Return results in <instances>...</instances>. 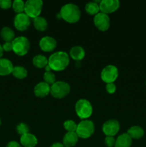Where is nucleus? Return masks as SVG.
Wrapping results in <instances>:
<instances>
[{
	"mask_svg": "<svg viewBox=\"0 0 146 147\" xmlns=\"http://www.w3.org/2000/svg\"><path fill=\"white\" fill-rule=\"evenodd\" d=\"M40 47L43 51L52 52L57 47V41L53 37L45 36L40 40Z\"/></svg>",
	"mask_w": 146,
	"mask_h": 147,
	"instance_id": "nucleus-13",
	"label": "nucleus"
},
{
	"mask_svg": "<svg viewBox=\"0 0 146 147\" xmlns=\"http://www.w3.org/2000/svg\"><path fill=\"white\" fill-rule=\"evenodd\" d=\"M85 11L90 15H96L100 11V6L95 1H90L85 5Z\"/></svg>",
	"mask_w": 146,
	"mask_h": 147,
	"instance_id": "nucleus-25",
	"label": "nucleus"
},
{
	"mask_svg": "<svg viewBox=\"0 0 146 147\" xmlns=\"http://www.w3.org/2000/svg\"><path fill=\"white\" fill-rule=\"evenodd\" d=\"M94 24L100 31H106L110 25V20L108 15L102 12H99L94 17Z\"/></svg>",
	"mask_w": 146,
	"mask_h": 147,
	"instance_id": "nucleus-9",
	"label": "nucleus"
},
{
	"mask_svg": "<svg viewBox=\"0 0 146 147\" xmlns=\"http://www.w3.org/2000/svg\"><path fill=\"white\" fill-rule=\"evenodd\" d=\"M120 123L117 120L110 119L104 122L102 126V131L107 136H114L120 130Z\"/></svg>",
	"mask_w": 146,
	"mask_h": 147,
	"instance_id": "nucleus-11",
	"label": "nucleus"
},
{
	"mask_svg": "<svg viewBox=\"0 0 146 147\" xmlns=\"http://www.w3.org/2000/svg\"><path fill=\"white\" fill-rule=\"evenodd\" d=\"M24 5H25V3L22 0H15L12 2L11 7H13V9L16 13L20 14L24 11Z\"/></svg>",
	"mask_w": 146,
	"mask_h": 147,
	"instance_id": "nucleus-26",
	"label": "nucleus"
},
{
	"mask_svg": "<svg viewBox=\"0 0 146 147\" xmlns=\"http://www.w3.org/2000/svg\"><path fill=\"white\" fill-rule=\"evenodd\" d=\"M106 90L110 94H113L116 90V86L114 83H107L106 85Z\"/></svg>",
	"mask_w": 146,
	"mask_h": 147,
	"instance_id": "nucleus-32",
	"label": "nucleus"
},
{
	"mask_svg": "<svg viewBox=\"0 0 146 147\" xmlns=\"http://www.w3.org/2000/svg\"><path fill=\"white\" fill-rule=\"evenodd\" d=\"M32 63L38 68H43L48 65V59L42 55H37L33 58Z\"/></svg>",
	"mask_w": 146,
	"mask_h": 147,
	"instance_id": "nucleus-23",
	"label": "nucleus"
},
{
	"mask_svg": "<svg viewBox=\"0 0 146 147\" xmlns=\"http://www.w3.org/2000/svg\"><path fill=\"white\" fill-rule=\"evenodd\" d=\"M132 145V139L126 134L120 135L115 140V147H130Z\"/></svg>",
	"mask_w": 146,
	"mask_h": 147,
	"instance_id": "nucleus-18",
	"label": "nucleus"
},
{
	"mask_svg": "<svg viewBox=\"0 0 146 147\" xmlns=\"http://www.w3.org/2000/svg\"><path fill=\"white\" fill-rule=\"evenodd\" d=\"M70 86L64 81H56L50 86V93L56 98H62L69 94Z\"/></svg>",
	"mask_w": 146,
	"mask_h": 147,
	"instance_id": "nucleus-6",
	"label": "nucleus"
},
{
	"mask_svg": "<svg viewBox=\"0 0 146 147\" xmlns=\"http://www.w3.org/2000/svg\"><path fill=\"white\" fill-rule=\"evenodd\" d=\"M127 134L130 136L132 139H139L142 138L144 135V130L140 126H134L127 130Z\"/></svg>",
	"mask_w": 146,
	"mask_h": 147,
	"instance_id": "nucleus-20",
	"label": "nucleus"
},
{
	"mask_svg": "<svg viewBox=\"0 0 146 147\" xmlns=\"http://www.w3.org/2000/svg\"><path fill=\"white\" fill-rule=\"evenodd\" d=\"M78 138L76 132H67L63 138V145L65 147L75 146L78 142Z\"/></svg>",
	"mask_w": 146,
	"mask_h": 147,
	"instance_id": "nucleus-17",
	"label": "nucleus"
},
{
	"mask_svg": "<svg viewBox=\"0 0 146 147\" xmlns=\"http://www.w3.org/2000/svg\"><path fill=\"white\" fill-rule=\"evenodd\" d=\"M12 6L11 0H0V7L3 9H7Z\"/></svg>",
	"mask_w": 146,
	"mask_h": 147,
	"instance_id": "nucleus-30",
	"label": "nucleus"
},
{
	"mask_svg": "<svg viewBox=\"0 0 146 147\" xmlns=\"http://www.w3.org/2000/svg\"><path fill=\"white\" fill-rule=\"evenodd\" d=\"M1 119H0V126H1Z\"/></svg>",
	"mask_w": 146,
	"mask_h": 147,
	"instance_id": "nucleus-38",
	"label": "nucleus"
},
{
	"mask_svg": "<svg viewBox=\"0 0 146 147\" xmlns=\"http://www.w3.org/2000/svg\"><path fill=\"white\" fill-rule=\"evenodd\" d=\"M3 54H4V50H3L2 46L0 44V58H1V57L3 56Z\"/></svg>",
	"mask_w": 146,
	"mask_h": 147,
	"instance_id": "nucleus-36",
	"label": "nucleus"
},
{
	"mask_svg": "<svg viewBox=\"0 0 146 147\" xmlns=\"http://www.w3.org/2000/svg\"><path fill=\"white\" fill-rule=\"evenodd\" d=\"M33 22H34V27L37 30L41 32L45 31L47 28V26H48L47 20L43 17H41V16H39V17L34 18Z\"/></svg>",
	"mask_w": 146,
	"mask_h": 147,
	"instance_id": "nucleus-22",
	"label": "nucleus"
},
{
	"mask_svg": "<svg viewBox=\"0 0 146 147\" xmlns=\"http://www.w3.org/2000/svg\"><path fill=\"white\" fill-rule=\"evenodd\" d=\"M70 58L67 53L58 51L53 53L48 59V65L51 70L54 71H62L68 66Z\"/></svg>",
	"mask_w": 146,
	"mask_h": 147,
	"instance_id": "nucleus-1",
	"label": "nucleus"
},
{
	"mask_svg": "<svg viewBox=\"0 0 146 147\" xmlns=\"http://www.w3.org/2000/svg\"><path fill=\"white\" fill-rule=\"evenodd\" d=\"M34 94L37 97L44 98L48 96L50 93V85L46 83L45 82H40L37 83L34 88Z\"/></svg>",
	"mask_w": 146,
	"mask_h": 147,
	"instance_id": "nucleus-14",
	"label": "nucleus"
},
{
	"mask_svg": "<svg viewBox=\"0 0 146 147\" xmlns=\"http://www.w3.org/2000/svg\"><path fill=\"white\" fill-rule=\"evenodd\" d=\"M70 55L72 59L77 60V61H80L84 57L85 51L81 46H74V47H72L70 50Z\"/></svg>",
	"mask_w": 146,
	"mask_h": 147,
	"instance_id": "nucleus-19",
	"label": "nucleus"
},
{
	"mask_svg": "<svg viewBox=\"0 0 146 147\" xmlns=\"http://www.w3.org/2000/svg\"><path fill=\"white\" fill-rule=\"evenodd\" d=\"M27 70L22 66H16L13 68L11 74L13 76L18 79H24L27 76Z\"/></svg>",
	"mask_w": 146,
	"mask_h": 147,
	"instance_id": "nucleus-24",
	"label": "nucleus"
},
{
	"mask_svg": "<svg viewBox=\"0 0 146 147\" xmlns=\"http://www.w3.org/2000/svg\"><path fill=\"white\" fill-rule=\"evenodd\" d=\"M43 78H44V82H45L46 83L49 85H52L53 83H54L56 82V77L55 75L53 73L50 72H45L44 73V76H43Z\"/></svg>",
	"mask_w": 146,
	"mask_h": 147,
	"instance_id": "nucleus-27",
	"label": "nucleus"
},
{
	"mask_svg": "<svg viewBox=\"0 0 146 147\" xmlns=\"http://www.w3.org/2000/svg\"><path fill=\"white\" fill-rule=\"evenodd\" d=\"M50 147H65V146L61 143H54Z\"/></svg>",
	"mask_w": 146,
	"mask_h": 147,
	"instance_id": "nucleus-35",
	"label": "nucleus"
},
{
	"mask_svg": "<svg viewBox=\"0 0 146 147\" xmlns=\"http://www.w3.org/2000/svg\"><path fill=\"white\" fill-rule=\"evenodd\" d=\"M43 1L42 0H28L24 5V13L29 18L34 19L40 16Z\"/></svg>",
	"mask_w": 146,
	"mask_h": 147,
	"instance_id": "nucleus-5",
	"label": "nucleus"
},
{
	"mask_svg": "<svg viewBox=\"0 0 146 147\" xmlns=\"http://www.w3.org/2000/svg\"><path fill=\"white\" fill-rule=\"evenodd\" d=\"M16 129H17V133H18L19 135H21V136L29 133V131L28 125L26 124V123H19V124L17 126Z\"/></svg>",
	"mask_w": 146,
	"mask_h": 147,
	"instance_id": "nucleus-29",
	"label": "nucleus"
},
{
	"mask_svg": "<svg viewBox=\"0 0 146 147\" xmlns=\"http://www.w3.org/2000/svg\"><path fill=\"white\" fill-rule=\"evenodd\" d=\"M2 48L3 50L6 52H9L13 50L12 42H5L2 45Z\"/></svg>",
	"mask_w": 146,
	"mask_h": 147,
	"instance_id": "nucleus-33",
	"label": "nucleus"
},
{
	"mask_svg": "<svg viewBox=\"0 0 146 147\" xmlns=\"http://www.w3.org/2000/svg\"><path fill=\"white\" fill-rule=\"evenodd\" d=\"M13 51L19 56L25 55L28 53L30 47L29 40L25 37H17L12 41Z\"/></svg>",
	"mask_w": 146,
	"mask_h": 147,
	"instance_id": "nucleus-7",
	"label": "nucleus"
},
{
	"mask_svg": "<svg viewBox=\"0 0 146 147\" xmlns=\"http://www.w3.org/2000/svg\"><path fill=\"white\" fill-rule=\"evenodd\" d=\"M1 38L3 39V40L5 41V42H12L13 40L15 39V34H14V32L13 31V30L11 28L9 27H4L1 29Z\"/></svg>",
	"mask_w": 146,
	"mask_h": 147,
	"instance_id": "nucleus-21",
	"label": "nucleus"
},
{
	"mask_svg": "<svg viewBox=\"0 0 146 147\" xmlns=\"http://www.w3.org/2000/svg\"><path fill=\"white\" fill-rule=\"evenodd\" d=\"M104 143L107 147H113L115 144V139L113 136H106L104 139Z\"/></svg>",
	"mask_w": 146,
	"mask_h": 147,
	"instance_id": "nucleus-31",
	"label": "nucleus"
},
{
	"mask_svg": "<svg viewBox=\"0 0 146 147\" xmlns=\"http://www.w3.org/2000/svg\"><path fill=\"white\" fill-rule=\"evenodd\" d=\"M6 147H21V145L17 142H14V141H12V142H10L7 144V146Z\"/></svg>",
	"mask_w": 146,
	"mask_h": 147,
	"instance_id": "nucleus-34",
	"label": "nucleus"
},
{
	"mask_svg": "<svg viewBox=\"0 0 146 147\" xmlns=\"http://www.w3.org/2000/svg\"><path fill=\"white\" fill-rule=\"evenodd\" d=\"M118 77V70L113 65H109L103 68L101 72V78L104 83H114Z\"/></svg>",
	"mask_w": 146,
	"mask_h": 147,
	"instance_id": "nucleus-8",
	"label": "nucleus"
},
{
	"mask_svg": "<svg viewBox=\"0 0 146 147\" xmlns=\"http://www.w3.org/2000/svg\"><path fill=\"white\" fill-rule=\"evenodd\" d=\"M31 24L30 18L25 13L17 14L14 19V25L19 31H24Z\"/></svg>",
	"mask_w": 146,
	"mask_h": 147,
	"instance_id": "nucleus-10",
	"label": "nucleus"
},
{
	"mask_svg": "<svg viewBox=\"0 0 146 147\" xmlns=\"http://www.w3.org/2000/svg\"><path fill=\"white\" fill-rule=\"evenodd\" d=\"M60 15L69 23H75L80 19L81 11L77 5L72 3L64 4L60 9Z\"/></svg>",
	"mask_w": 146,
	"mask_h": 147,
	"instance_id": "nucleus-2",
	"label": "nucleus"
},
{
	"mask_svg": "<svg viewBox=\"0 0 146 147\" xmlns=\"http://www.w3.org/2000/svg\"><path fill=\"white\" fill-rule=\"evenodd\" d=\"M14 66L8 59L0 58V76H6L11 74Z\"/></svg>",
	"mask_w": 146,
	"mask_h": 147,
	"instance_id": "nucleus-15",
	"label": "nucleus"
},
{
	"mask_svg": "<svg viewBox=\"0 0 146 147\" xmlns=\"http://www.w3.org/2000/svg\"><path fill=\"white\" fill-rule=\"evenodd\" d=\"M118 0H102L100 3V10L104 14H108L115 11L120 7Z\"/></svg>",
	"mask_w": 146,
	"mask_h": 147,
	"instance_id": "nucleus-12",
	"label": "nucleus"
},
{
	"mask_svg": "<svg viewBox=\"0 0 146 147\" xmlns=\"http://www.w3.org/2000/svg\"><path fill=\"white\" fill-rule=\"evenodd\" d=\"M94 131V124L92 121L85 119L77 124L76 134L79 138L87 139L93 134Z\"/></svg>",
	"mask_w": 146,
	"mask_h": 147,
	"instance_id": "nucleus-4",
	"label": "nucleus"
},
{
	"mask_svg": "<svg viewBox=\"0 0 146 147\" xmlns=\"http://www.w3.org/2000/svg\"><path fill=\"white\" fill-rule=\"evenodd\" d=\"M75 111L79 118L85 120L91 116L92 113V106L89 100L80 99L75 104Z\"/></svg>",
	"mask_w": 146,
	"mask_h": 147,
	"instance_id": "nucleus-3",
	"label": "nucleus"
},
{
	"mask_svg": "<svg viewBox=\"0 0 146 147\" xmlns=\"http://www.w3.org/2000/svg\"><path fill=\"white\" fill-rule=\"evenodd\" d=\"M51 70H51V68H50V67L48 65H47L45 67V72H50Z\"/></svg>",
	"mask_w": 146,
	"mask_h": 147,
	"instance_id": "nucleus-37",
	"label": "nucleus"
},
{
	"mask_svg": "<svg viewBox=\"0 0 146 147\" xmlns=\"http://www.w3.org/2000/svg\"><path fill=\"white\" fill-rule=\"evenodd\" d=\"M20 143L24 147H34L37 144V139L32 134L27 133L21 136Z\"/></svg>",
	"mask_w": 146,
	"mask_h": 147,
	"instance_id": "nucleus-16",
	"label": "nucleus"
},
{
	"mask_svg": "<svg viewBox=\"0 0 146 147\" xmlns=\"http://www.w3.org/2000/svg\"><path fill=\"white\" fill-rule=\"evenodd\" d=\"M64 127L68 132H76L77 124L72 120H67L64 121Z\"/></svg>",
	"mask_w": 146,
	"mask_h": 147,
	"instance_id": "nucleus-28",
	"label": "nucleus"
}]
</instances>
